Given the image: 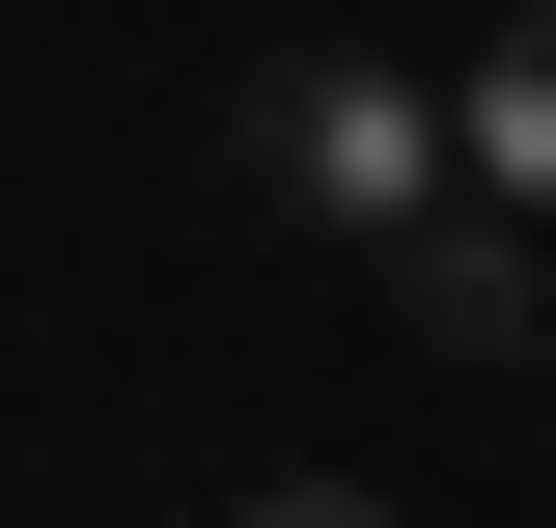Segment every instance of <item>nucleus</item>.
<instances>
[{"instance_id": "obj_4", "label": "nucleus", "mask_w": 556, "mask_h": 528, "mask_svg": "<svg viewBox=\"0 0 556 528\" xmlns=\"http://www.w3.org/2000/svg\"><path fill=\"white\" fill-rule=\"evenodd\" d=\"M223 528H390V501H362V473H251Z\"/></svg>"}, {"instance_id": "obj_2", "label": "nucleus", "mask_w": 556, "mask_h": 528, "mask_svg": "<svg viewBox=\"0 0 556 528\" xmlns=\"http://www.w3.org/2000/svg\"><path fill=\"white\" fill-rule=\"evenodd\" d=\"M390 334H445V362H529V334H556V278H529V223H501V196H445V223L390 251Z\"/></svg>"}, {"instance_id": "obj_3", "label": "nucleus", "mask_w": 556, "mask_h": 528, "mask_svg": "<svg viewBox=\"0 0 556 528\" xmlns=\"http://www.w3.org/2000/svg\"><path fill=\"white\" fill-rule=\"evenodd\" d=\"M445 112H473V196H501V223H556V0H501Z\"/></svg>"}, {"instance_id": "obj_1", "label": "nucleus", "mask_w": 556, "mask_h": 528, "mask_svg": "<svg viewBox=\"0 0 556 528\" xmlns=\"http://www.w3.org/2000/svg\"><path fill=\"white\" fill-rule=\"evenodd\" d=\"M223 167H251L306 251H417V223L473 196V112H445L417 56H278L251 112H223Z\"/></svg>"}]
</instances>
